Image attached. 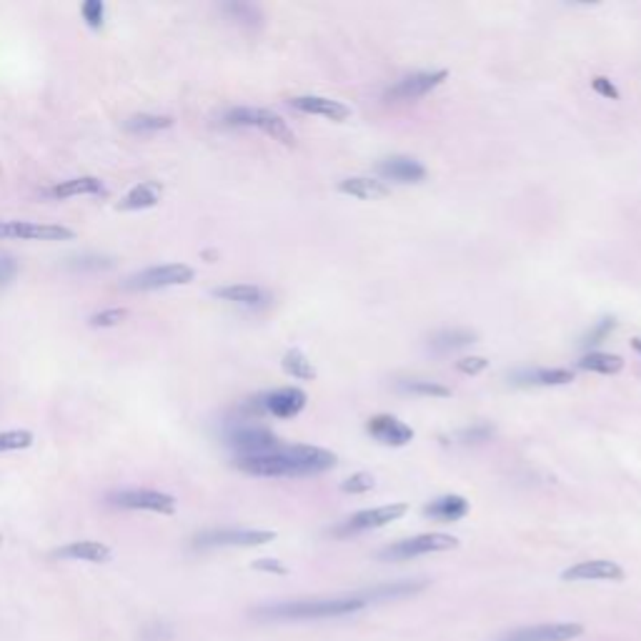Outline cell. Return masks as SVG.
<instances>
[{"label": "cell", "instance_id": "obj_41", "mask_svg": "<svg viewBox=\"0 0 641 641\" xmlns=\"http://www.w3.org/2000/svg\"><path fill=\"white\" fill-rule=\"evenodd\" d=\"M15 273H18V264H15L13 258L11 256H0V288L8 286L15 279Z\"/></svg>", "mask_w": 641, "mask_h": 641}, {"label": "cell", "instance_id": "obj_44", "mask_svg": "<svg viewBox=\"0 0 641 641\" xmlns=\"http://www.w3.org/2000/svg\"><path fill=\"white\" fill-rule=\"evenodd\" d=\"M0 544H3V536H0Z\"/></svg>", "mask_w": 641, "mask_h": 641}, {"label": "cell", "instance_id": "obj_11", "mask_svg": "<svg viewBox=\"0 0 641 641\" xmlns=\"http://www.w3.org/2000/svg\"><path fill=\"white\" fill-rule=\"evenodd\" d=\"M0 239L20 240H70L73 231L55 223H28V221H0Z\"/></svg>", "mask_w": 641, "mask_h": 641}, {"label": "cell", "instance_id": "obj_27", "mask_svg": "<svg viewBox=\"0 0 641 641\" xmlns=\"http://www.w3.org/2000/svg\"><path fill=\"white\" fill-rule=\"evenodd\" d=\"M476 341V334L468 331V329H446L439 334L431 336V348L436 351H456V348H464L468 344Z\"/></svg>", "mask_w": 641, "mask_h": 641}, {"label": "cell", "instance_id": "obj_32", "mask_svg": "<svg viewBox=\"0 0 641 641\" xmlns=\"http://www.w3.org/2000/svg\"><path fill=\"white\" fill-rule=\"evenodd\" d=\"M33 443V434L30 431H3L0 434V454L3 451H20Z\"/></svg>", "mask_w": 641, "mask_h": 641}, {"label": "cell", "instance_id": "obj_28", "mask_svg": "<svg viewBox=\"0 0 641 641\" xmlns=\"http://www.w3.org/2000/svg\"><path fill=\"white\" fill-rule=\"evenodd\" d=\"M283 371L288 376H294V378H301V381H313L316 378V369H313V363L298 351V348H291V351H286V356H283Z\"/></svg>", "mask_w": 641, "mask_h": 641}, {"label": "cell", "instance_id": "obj_4", "mask_svg": "<svg viewBox=\"0 0 641 641\" xmlns=\"http://www.w3.org/2000/svg\"><path fill=\"white\" fill-rule=\"evenodd\" d=\"M193 280V268L186 264H166V266H153L135 273L123 283L128 291H156V288H168V286H183Z\"/></svg>", "mask_w": 641, "mask_h": 641}, {"label": "cell", "instance_id": "obj_37", "mask_svg": "<svg viewBox=\"0 0 641 641\" xmlns=\"http://www.w3.org/2000/svg\"><path fill=\"white\" fill-rule=\"evenodd\" d=\"M489 436H494V428L489 426V424H476V426H468L464 428V431H458L456 439L461 441V443H479V441H486Z\"/></svg>", "mask_w": 641, "mask_h": 641}, {"label": "cell", "instance_id": "obj_42", "mask_svg": "<svg viewBox=\"0 0 641 641\" xmlns=\"http://www.w3.org/2000/svg\"><path fill=\"white\" fill-rule=\"evenodd\" d=\"M254 569H258V572H271V574H286V566H283V564L276 559L256 561Z\"/></svg>", "mask_w": 641, "mask_h": 641}, {"label": "cell", "instance_id": "obj_18", "mask_svg": "<svg viewBox=\"0 0 641 641\" xmlns=\"http://www.w3.org/2000/svg\"><path fill=\"white\" fill-rule=\"evenodd\" d=\"M574 381V374L566 369H523L511 374L514 386H566Z\"/></svg>", "mask_w": 641, "mask_h": 641}, {"label": "cell", "instance_id": "obj_30", "mask_svg": "<svg viewBox=\"0 0 641 641\" xmlns=\"http://www.w3.org/2000/svg\"><path fill=\"white\" fill-rule=\"evenodd\" d=\"M403 391L409 394H418V396H436V399H446L451 396V388L441 386L436 381H424V378H411V381H401L399 384Z\"/></svg>", "mask_w": 641, "mask_h": 641}, {"label": "cell", "instance_id": "obj_26", "mask_svg": "<svg viewBox=\"0 0 641 641\" xmlns=\"http://www.w3.org/2000/svg\"><path fill=\"white\" fill-rule=\"evenodd\" d=\"M424 587H426L424 581H394V584H384V587L366 588V591H361V594L366 596V601H386V599H399V596L416 594L418 588Z\"/></svg>", "mask_w": 641, "mask_h": 641}, {"label": "cell", "instance_id": "obj_24", "mask_svg": "<svg viewBox=\"0 0 641 641\" xmlns=\"http://www.w3.org/2000/svg\"><path fill=\"white\" fill-rule=\"evenodd\" d=\"M103 193V183L93 178V175H80V178H70L63 181L51 191L53 199H73V196H95Z\"/></svg>", "mask_w": 641, "mask_h": 641}, {"label": "cell", "instance_id": "obj_23", "mask_svg": "<svg viewBox=\"0 0 641 641\" xmlns=\"http://www.w3.org/2000/svg\"><path fill=\"white\" fill-rule=\"evenodd\" d=\"M215 298H223L231 304H240V306H258L266 301L264 288L258 286H248V283H236V286H223V288H215Z\"/></svg>", "mask_w": 641, "mask_h": 641}, {"label": "cell", "instance_id": "obj_10", "mask_svg": "<svg viewBox=\"0 0 641 641\" xmlns=\"http://www.w3.org/2000/svg\"><path fill=\"white\" fill-rule=\"evenodd\" d=\"M446 70H431V73H416L409 78L399 80L394 88H388L386 98L388 103H406V101H416V98H424L431 93L434 88H439L441 83L446 80Z\"/></svg>", "mask_w": 641, "mask_h": 641}, {"label": "cell", "instance_id": "obj_34", "mask_svg": "<svg viewBox=\"0 0 641 641\" xmlns=\"http://www.w3.org/2000/svg\"><path fill=\"white\" fill-rule=\"evenodd\" d=\"M126 316H128L126 308H108V311H101V313L91 316V326H95V329H110V326H118Z\"/></svg>", "mask_w": 641, "mask_h": 641}, {"label": "cell", "instance_id": "obj_17", "mask_svg": "<svg viewBox=\"0 0 641 641\" xmlns=\"http://www.w3.org/2000/svg\"><path fill=\"white\" fill-rule=\"evenodd\" d=\"M291 106L301 113L320 116V118L336 120V123L351 116V108L338 101H331V98H323V95H298V98H291Z\"/></svg>", "mask_w": 641, "mask_h": 641}, {"label": "cell", "instance_id": "obj_21", "mask_svg": "<svg viewBox=\"0 0 641 641\" xmlns=\"http://www.w3.org/2000/svg\"><path fill=\"white\" fill-rule=\"evenodd\" d=\"M424 514L436 521H458L468 514V501L464 496L456 494L441 496V499L431 501V504L424 508Z\"/></svg>", "mask_w": 641, "mask_h": 641}, {"label": "cell", "instance_id": "obj_38", "mask_svg": "<svg viewBox=\"0 0 641 641\" xmlns=\"http://www.w3.org/2000/svg\"><path fill=\"white\" fill-rule=\"evenodd\" d=\"M486 366H489V361L483 359V356H467V359H461L456 363V369L467 376L481 374V371H486Z\"/></svg>", "mask_w": 641, "mask_h": 641}, {"label": "cell", "instance_id": "obj_12", "mask_svg": "<svg viewBox=\"0 0 641 641\" xmlns=\"http://www.w3.org/2000/svg\"><path fill=\"white\" fill-rule=\"evenodd\" d=\"M406 511H409L406 504H388V507L366 508V511L353 514L344 526H338L336 534L346 536V534H359V531H369V529H378V526H386L391 521L401 519Z\"/></svg>", "mask_w": 641, "mask_h": 641}, {"label": "cell", "instance_id": "obj_40", "mask_svg": "<svg viewBox=\"0 0 641 641\" xmlns=\"http://www.w3.org/2000/svg\"><path fill=\"white\" fill-rule=\"evenodd\" d=\"M591 88L596 91L599 95L604 98H612V101H619V88H616L614 83L609 78H604V76H596V78H591Z\"/></svg>", "mask_w": 641, "mask_h": 641}, {"label": "cell", "instance_id": "obj_36", "mask_svg": "<svg viewBox=\"0 0 641 641\" xmlns=\"http://www.w3.org/2000/svg\"><path fill=\"white\" fill-rule=\"evenodd\" d=\"M80 13H83L88 26L101 28L103 26V18H106V5L101 0H88V3H83Z\"/></svg>", "mask_w": 641, "mask_h": 641}, {"label": "cell", "instance_id": "obj_1", "mask_svg": "<svg viewBox=\"0 0 641 641\" xmlns=\"http://www.w3.org/2000/svg\"><path fill=\"white\" fill-rule=\"evenodd\" d=\"M236 467L251 476H316L336 467V454L319 446H280L258 456H239Z\"/></svg>", "mask_w": 641, "mask_h": 641}, {"label": "cell", "instance_id": "obj_43", "mask_svg": "<svg viewBox=\"0 0 641 641\" xmlns=\"http://www.w3.org/2000/svg\"><path fill=\"white\" fill-rule=\"evenodd\" d=\"M631 346L637 348V351H639V353H641V338H634V341H631Z\"/></svg>", "mask_w": 641, "mask_h": 641}, {"label": "cell", "instance_id": "obj_9", "mask_svg": "<svg viewBox=\"0 0 641 641\" xmlns=\"http://www.w3.org/2000/svg\"><path fill=\"white\" fill-rule=\"evenodd\" d=\"M228 446L240 456H258L280 449V441L264 426H233L228 431Z\"/></svg>", "mask_w": 641, "mask_h": 641}, {"label": "cell", "instance_id": "obj_14", "mask_svg": "<svg viewBox=\"0 0 641 641\" xmlns=\"http://www.w3.org/2000/svg\"><path fill=\"white\" fill-rule=\"evenodd\" d=\"M564 581H621L624 579V569L606 559L581 561L572 569L564 572Z\"/></svg>", "mask_w": 641, "mask_h": 641}, {"label": "cell", "instance_id": "obj_35", "mask_svg": "<svg viewBox=\"0 0 641 641\" xmlns=\"http://www.w3.org/2000/svg\"><path fill=\"white\" fill-rule=\"evenodd\" d=\"M346 494H366V491H371L374 489V476L371 474H363V471H359V474H353L351 479L344 481V486H341Z\"/></svg>", "mask_w": 641, "mask_h": 641}, {"label": "cell", "instance_id": "obj_16", "mask_svg": "<svg viewBox=\"0 0 641 641\" xmlns=\"http://www.w3.org/2000/svg\"><path fill=\"white\" fill-rule=\"evenodd\" d=\"M369 434L386 446H406L409 441L414 439L411 426H406L403 421L394 418V416H374L369 421Z\"/></svg>", "mask_w": 641, "mask_h": 641}, {"label": "cell", "instance_id": "obj_33", "mask_svg": "<svg viewBox=\"0 0 641 641\" xmlns=\"http://www.w3.org/2000/svg\"><path fill=\"white\" fill-rule=\"evenodd\" d=\"M614 329H616V320L612 319V316H606V319H601L596 326H591V329H588L587 336L581 338V344H584V346H596V344H601V341L612 334Z\"/></svg>", "mask_w": 641, "mask_h": 641}, {"label": "cell", "instance_id": "obj_2", "mask_svg": "<svg viewBox=\"0 0 641 641\" xmlns=\"http://www.w3.org/2000/svg\"><path fill=\"white\" fill-rule=\"evenodd\" d=\"M369 601L363 594L351 596H334V599H304V601H283L273 606L256 609L258 619L266 621H313V619H336V616L361 612Z\"/></svg>", "mask_w": 641, "mask_h": 641}, {"label": "cell", "instance_id": "obj_8", "mask_svg": "<svg viewBox=\"0 0 641 641\" xmlns=\"http://www.w3.org/2000/svg\"><path fill=\"white\" fill-rule=\"evenodd\" d=\"M108 504L118 508H131V511H156L171 516L175 511V499L163 491H150V489H131V491H118L108 496Z\"/></svg>", "mask_w": 641, "mask_h": 641}, {"label": "cell", "instance_id": "obj_7", "mask_svg": "<svg viewBox=\"0 0 641 641\" xmlns=\"http://www.w3.org/2000/svg\"><path fill=\"white\" fill-rule=\"evenodd\" d=\"M306 406V394L301 388L286 386V388H276L271 394H264L248 403L251 411H264V414L276 416V418H294L304 411Z\"/></svg>", "mask_w": 641, "mask_h": 641}, {"label": "cell", "instance_id": "obj_3", "mask_svg": "<svg viewBox=\"0 0 641 641\" xmlns=\"http://www.w3.org/2000/svg\"><path fill=\"white\" fill-rule=\"evenodd\" d=\"M226 123L228 126H239V128H258V131H264V134L286 143V146H294L296 141L288 123L276 113L266 110V108H233L226 113Z\"/></svg>", "mask_w": 641, "mask_h": 641}, {"label": "cell", "instance_id": "obj_39", "mask_svg": "<svg viewBox=\"0 0 641 641\" xmlns=\"http://www.w3.org/2000/svg\"><path fill=\"white\" fill-rule=\"evenodd\" d=\"M70 266L80 268V271H85V268L98 271V268H110L113 266V261H110V258H103V256H83V258H76Z\"/></svg>", "mask_w": 641, "mask_h": 641}, {"label": "cell", "instance_id": "obj_29", "mask_svg": "<svg viewBox=\"0 0 641 641\" xmlns=\"http://www.w3.org/2000/svg\"><path fill=\"white\" fill-rule=\"evenodd\" d=\"M171 126H174L171 116H150V113H141V116L126 120V128L131 134H156V131H166Z\"/></svg>", "mask_w": 641, "mask_h": 641}, {"label": "cell", "instance_id": "obj_6", "mask_svg": "<svg viewBox=\"0 0 641 641\" xmlns=\"http://www.w3.org/2000/svg\"><path fill=\"white\" fill-rule=\"evenodd\" d=\"M273 539H276L273 531H258V529H214V531H203V534L196 536L193 547H264Z\"/></svg>", "mask_w": 641, "mask_h": 641}, {"label": "cell", "instance_id": "obj_13", "mask_svg": "<svg viewBox=\"0 0 641 641\" xmlns=\"http://www.w3.org/2000/svg\"><path fill=\"white\" fill-rule=\"evenodd\" d=\"M581 624H539V627H523L507 631L499 641H572L581 637Z\"/></svg>", "mask_w": 641, "mask_h": 641}, {"label": "cell", "instance_id": "obj_25", "mask_svg": "<svg viewBox=\"0 0 641 641\" xmlns=\"http://www.w3.org/2000/svg\"><path fill=\"white\" fill-rule=\"evenodd\" d=\"M579 366H581L584 371L612 376V374H619V371L624 369V359H621V356H616V353L591 351V353H587L584 359L579 361Z\"/></svg>", "mask_w": 641, "mask_h": 641}, {"label": "cell", "instance_id": "obj_31", "mask_svg": "<svg viewBox=\"0 0 641 641\" xmlns=\"http://www.w3.org/2000/svg\"><path fill=\"white\" fill-rule=\"evenodd\" d=\"M223 11L243 26H261V11L251 3H231Z\"/></svg>", "mask_w": 641, "mask_h": 641}, {"label": "cell", "instance_id": "obj_5", "mask_svg": "<svg viewBox=\"0 0 641 641\" xmlns=\"http://www.w3.org/2000/svg\"><path fill=\"white\" fill-rule=\"evenodd\" d=\"M458 547L454 536L449 534H421L414 539H403L396 541L394 547H388L381 551V559L384 561H406L416 559V556H424V554H436V551H449V548Z\"/></svg>", "mask_w": 641, "mask_h": 641}, {"label": "cell", "instance_id": "obj_19", "mask_svg": "<svg viewBox=\"0 0 641 641\" xmlns=\"http://www.w3.org/2000/svg\"><path fill=\"white\" fill-rule=\"evenodd\" d=\"M338 191L346 193L351 199L361 200H374V199H386L391 193V188L384 181H376V178H366V175H353L338 183Z\"/></svg>", "mask_w": 641, "mask_h": 641}, {"label": "cell", "instance_id": "obj_20", "mask_svg": "<svg viewBox=\"0 0 641 641\" xmlns=\"http://www.w3.org/2000/svg\"><path fill=\"white\" fill-rule=\"evenodd\" d=\"M58 559H73V561H93V564H103L110 559V547L101 544V541H73L68 547L55 551Z\"/></svg>", "mask_w": 641, "mask_h": 641}, {"label": "cell", "instance_id": "obj_22", "mask_svg": "<svg viewBox=\"0 0 641 641\" xmlns=\"http://www.w3.org/2000/svg\"><path fill=\"white\" fill-rule=\"evenodd\" d=\"M163 196V188L156 181H146L141 186H135L126 199L120 200V208L123 211H141V208H153Z\"/></svg>", "mask_w": 641, "mask_h": 641}, {"label": "cell", "instance_id": "obj_15", "mask_svg": "<svg viewBox=\"0 0 641 641\" xmlns=\"http://www.w3.org/2000/svg\"><path fill=\"white\" fill-rule=\"evenodd\" d=\"M378 174L388 178V181H399V183H421L426 178V168L414 158L406 156H391L384 158L378 166Z\"/></svg>", "mask_w": 641, "mask_h": 641}]
</instances>
